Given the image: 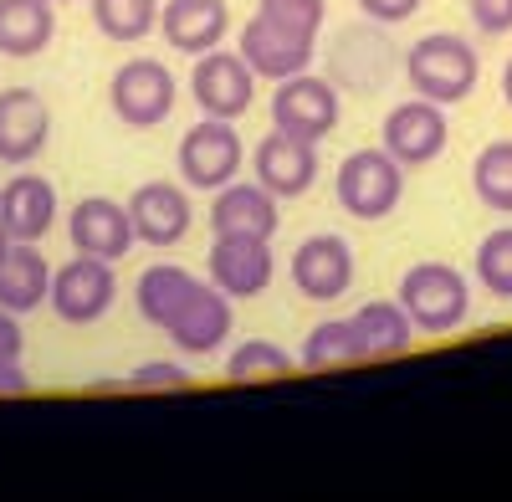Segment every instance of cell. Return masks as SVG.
Listing matches in <instances>:
<instances>
[{"mask_svg":"<svg viewBox=\"0 0 512 502\" xmlns=\"http://www.w3.org/2000/svg\"><path fill=\"white\" fill-rule=\"evenodd\" d=\"M477 77H482V57H477L472 41L456 36V31H431L405 52V82L420 98H431L441 108L472 98Z\"/></svg>","mask_w":512,"mask_h":502,"instance_id":"6da1fadb","label":"cell"},{"mask_svg":"<svg viewBox=\"0 0 512 502\" xmlns=\"http://www.w3.org/2000/svg\"><path fill=\"white\" fill-rule=\"evenodd\" d=\"M400 308L410 313L415 333H456L472 318V282L451 262H415L400 277Z\"/></svg>","mask_w":512,"mask_h":502,"instance_id":"7a4b0ae2","label":"cell"},{"mask_svg":"<svg viewBox=\"0 0 512 502\" xmlns=\"http://www.w3.org/2000/svg\"><path fill=\"white\" fill-rule=\"evenodd\" d=\"M338 211L354 221H384L405 200V164L390 149H354L333 175Z\"/></svg>","mask_w":512,"mask_h":502,"instance_id":"3957f363","label":"cell"},{"mask_svg":"<svg viewBox=\"0 0 512 502\" xmlns=\"http://www.w3.org/2000/svg\"><path fill=\"white\" fill-rule=\"evenodd\" d=\"M180 82L159 57H128L108 82V108L123 129H159L175 113Z\"/></svg>","mask_w":512,"mask_h":502,"instance_id":"277c9868","label":"cell"},{"mask_svg":"<svg viewBox=\"0 0 512 502\" xmlns=\"http://www.w3.org/2000/svg\"><path fill=\"white\" fill-rule=\"evenodd\" d=\"M175 164H180V180H185L190 190H221V185H231V180L246 170V144H241V134H236V123H226V118H200L195 129L180 134Z\"/></svg>","mask_w":512,"mask_h":502,"instance_id":"5b68a950","label":"cell"},{"mask_svg":"<svg viewBox=\"0 0 512 502\" xmlns=\"http://www.w3.org/2000/svg\"><path fill=\"white\" fill-rule=\"evenodd\" d=\"M338 113H344L338 88H333L328 77H318L313 67L282 77L277 93H272V129L297 134V139H308V144H323L338 129Z\"/></svg>","mask_w":512,"mask_h":502,"instance_id":"8992f818","label":"cell"},{"mask_svg":"<svg viewBox=\"0 0 512 502\" xmlns=\"http://www.w3.org/2000/svg\"><path fill=\"white\" fill-rule=\"evenodd\" d=\"M451 144V123H446V108L431 103V98H410V103H395L379 123V149H390L405 170H425L436 164Z\"/></svg>","mask_w":512,"mask_h":502,"instance_id":"52a82bcc","label":"cell"},{"mask_svg":"<svg viewBox=\"0 0 512 502\" xmlns=\"http://www.w3.org/2000/svg\"><path fill=\"white\" fill-rule=\"evenodd\" d=\"M190 98L200 103L205 118H246L251 103H256V72L246 67L241 52H226V47H210L195 57V72H190Z\"/></svg>","mask_w":512,"mask_h":502,"instance_id":"ba28073f","label":"cell"},{"mask_svg":"<svg viewBox=\"0 0 512 502\" xmlns=\"http://www.w3.org/2000/svg\"><path fill=\"white\" fill-rule=\"evenodd\" d=\"M47 303L62 323H98L113 303H118V277H113V262L103 257H77L52 267V292H47Z\"/></svg>","mask_w":512,"mask_h":502,"instance_id":"9c48e42d","label":"cell"},{"mask_svg":"<svg viewBox=\"0 0 512 502\" xmlns=\"http://www.w3.org/2000/svg\"><path fill=\"white\" fill-rule=\"evenodd\" d=\"M123 205H128V221H134V241H144L154 251H169L190 236L195 211H190V185L185 180H149Z\"/></svg>","mask_w":512,"mask_h":502,"instance_id":"30bf717a","label":"cell"},{"mask_svg":"<svg viewBox=\"0 0 512 502\" xmlns=\"http://www.w3.org/2000/svg\"><path fill=\"white\" fill-rule=\"evenodd\" d=\"M292 287L303 292L308 303H333L344 298V292L354 287V246L338 236V231H318L308 241H297L292 251Z\"/></svg>","mask_w":512,"mask_h":502,"instance_id":"8fae6325","label":"cell"},{"mask_svg":"<svg viewBox=\"0 0 512 502\" xmlns=\"http://www.w3.org/2000/svg\"><path fill=\"white\" fill-rule=\"evenodd\" d=\"M313 47H318L313 36L287 31L272 16H262V11L241 26V41H236V52L246 57V67L256 72V82H282L292 72H308L313 67Z\"/></svg>","mask_w":512,"mask_h":502,"instance_id":"7c38bea8","label":"cell"},{"mask_svg":"<svg viewBox=\"0 0 512 502\" xmlns=\"http://www.w3.org/2000/svg\"><path fill=\"white\" fill-rule=\"evenodd\" d=\"M205 277L210 287H221L231 303L241 298H262L272 287V241L262 236H216L205 257Z\"/></svg>","mask_w":512,"mask_h":502,"instance_id":"4fadbf2b","label":"cell"},{"mask_svg":"<svg viewBox=\"0 0 512 502\" xmlns=\"http://www.w3.org/2000/svg\"><path fill=\"white\" fill-rule=\"evenodd\" d=\"M67 241L82 257H103V262H123L134 251V221H128V205L108 200V195H88L67 211Z\"/></svg>","mask_w":512,"mask_h":502,"instance_id":"5bb4252c","label":"cell"},{"mask_svg":"<svg viewBox=\"0 0 512 502\" xmlns=\"http://www.w3.org/2000/svg\"><path fill=\"white\" fill-rule=\"evenodd\" d=\"M251 180H256V185H267L277 200L308 195L313 180H318V144L272 129L262 144L251 149Z\"/></svg>","mask_w":512,"mask_h":502,"instance_id":"9a60e30c","label":"cell"},{"mask_svg":"<svg viewBox=\"0 0 512 502\" xmlns=\"http://www.w3.org/2000/svg\"><path fill=\"white\" fill-rule=\"evenodd\" d=\"M282 226V211H277V195L256 180H231L221 190H210V231L216 236H262L272 241Z\"/></svg>","mask_w":512,"mask_h":502,"instance_id":"2e32d148","label":"cell"},{"mask_svg":"<svg viewBox=\"0 0 512 502\" xmlns=\"http://www.w3.org/2000/svg\"><path fill=\"white\" fill-rule=\"evenodd\" d=\"M231 328H236V313H231V298L221 287H210V282H195L190 292V303L175 313V323H169L164 333L175 339L180 354H216L226 339H231Z\"/></svg>","mask_w":512,"mask_h":502,"instance_id":"e0dca14e","label":"cell"},{"mask_svg":"<svg viewBox=\"0 0 512 502\" xmlns=\"http://www.w3.org/2000/svg\"><path fill=\"white\" fill-rule=\"evenodd\" d=\"M52 139V108L36 88L0 93V164H31Z\"/></svg>","mask_w":512,"mask_h":502,"instance_id":"ac0fdd59","label":"cell"},{"mask_svg":"<svg viewBox=\"0 0 512 502\" xmlns=\"http://www.w3.org/2000/svg\"><path fill=\"white\" fill-rule=\"evenodd\" d=\"M231 31V6L226 0H159V36L180 57H200L221 47Z\"/></svg>","mask_w":512,"mask_h":502,"instance_id":"d6986e66","label":"cell"},{"mask_svg":"<svg viewBox=\"0 0 512 502\" xmlns=\"http://www.w3.org/2000/svg\"><path fill=\"white\" fill-rule=\"evenodd\" d=\"M0 226L11 241H41L57 226V185L47 175H11L0 185Z\"/></svg>","mask_w":512,"mask_h":502,"instance_id":"ffe728a7","label":"cell"},{"mask_svg":"<svg viewBox=\"0 0 512 502\" xmlns=\"http://www.w3.org/2000/svg\"><path fill=\"white\" fill-rule=\"evenodd\" d=\"M47 292H52V262L36 251V241H11L6 262H0V308L26 318L47 308Z\"/></svg>","mask_w":512,"mask_h":502,"instance_id":"44dd1931","label":"cell"},{"mask_svg":"<svg viewBox=\"0 0 512 502\" xmlns=\"http://www.w3.org/2000/svg\"><path fill=\"white\" fill-rule=\"evenodd\" d=\"M57 36L52 0H0V57H41Z\"/></svg>","mask_w":512,"mask_h":502,"instance_id":"7402d4cb","label":"cell"},{"mask_svg":"<svg viewBox=\"0 0 512 502\" xmlns=\"http://www.w3.org/2000/svg\"><path fill=\"white\" fill-rule=\"evenodd\" d=\"M354 333H359V354L364 359H400L415 344V323L400 308V298H374L354 313Z\"/></svg>","mask_w":512,"mask_h":502,"instance_id":"603a6c76","label":"cell"},{"mask_svg":"<svg viewBox=\"0 0 512 502\" xmlns=\"http://www.w3.org/2000/svg\"><path fill=\"white\" fill-rule=\"evenodd\" d=\"M195 282H200V277H190L180 262H154V267H144V272H139V282H134L139 318H144V323H154V328L164 333L169 323H175V313L190 303Z\"/></svg>","mask_w":512,"mask_h":502,"instance_id":"cb8c5ba5","label":"cell"},{"mask_svg":"<svg viewBox=\"0 0 512 502\" xmlns=\"http://www.w3.org/2000/svg\"><path fill=\"white\" fill-rule=\"evenodd\" d=\"M93 26L118 41V47H134L149 31H159V0H88Z\"/></svg>","mask_w":512,"mask_h":502,"instance_id":"d4e9b609","label":"cell"},{"mask_svg":"<svg viewBox=\"0 0 512 502\" xmlns=\"http://www.w3.org/2000/svg\"><path fill=\"white\" fill-rule=\"evenodd\" d=\"M472 190L487 211L512 216V139H492L477 159H472Z\"/></svg>","mask_w":512,"mask_h":502,"instance_id":"484cf974","label":"cell"},{"mask_svg":"<svg viewBox=\"0 0 512 502\" xmlns=\"http://www.w3.org/2000/svg\"><path fill=\"white\" fill-rule=\"evenodd\" d=\"M303 359L308 369H344V364H359V333H354V318H328L318 323L308 339H303Z\"/></svg>","mask_w":512,"mask_h":502,"instance_id":"4316f807","label":"cell"},{"mask_svg":"<svg viewBox=\"0 0 512 502\" xmlns=\"http://www.w3.org/2000/svg\"><path fill=\"white\" fill-rule=\"evenodd\" d=\"M292 354L272 339H241L226 359V380L231 385H251V380H287L292 374Z\"/></svg>","mask_w":512,"mask_h":502,"instance_id":"83f0119b","label":"cell"},{"mask_svg":"<svg viewBox=\"0 0 512 502\" xmlns=\"http://www.w3.org/2000/svg\"><path fill=\"white\" fill-rule=\"evenodd\" d=\"M477 287L497 303H512V226H497L477 241Z\"/></svg>","mask_w":512,"mask_h":502,"instance_id":"f1b7e54d","label":"cell"},{"mask_svg":"<svg viewBox=\"0 0 512 502\" xmlns=\"http://www.w3.org/2000/svg\"><path fill=\"white\" fill-rule=\"evenodd\" d=\"M256 11L272 16V21L287 26V31H303V36L318 41V31H323V21H328V0H256Z\"/></svg>","mask_w":512,"mask_h":502,"instance_id":"f546056e","label":"cell"},{"mask_svg":"<svg viewBox=\"0 0 512 502\" xmlns=\"http://www.w3.org/2000/svg\"><path fill=\"white\" fill-rule=\"evenodd\" d=\"M195 380H190V369L185 364H175V359H149V364H139L128 380H118V385H103V390H139V395H149V390H190ZM98 390V395H103Z\"/></svg>","mask_w":512,"mask_h":502,"instance_id":"4dcf8cb0","label":"cell"},{"mask_svg":"<svg viewBox=\"0 0 512 502\" xmlns=\"http://www.w3.org/2000/svg\"><path fill=\"white\" fill-rule=\"evenodd\" d=\"M466 16L482 36H507L512 31V0H466Z\"/></svg>","mask_w":512,"mask_h":502,"instance_id":"1f68e13d","label":"cell"},{"mask_svg":"<svg viewBox=\"0 0 512 502\" xmlns=\"http://www.w3.org/2000/svg\"><path fill=\"white\" fill-rule=\"evenodd\" d=\"M420 6H425V0H359V11H364L374 26H400V21H410Z\"/></svg>","mask_w":512,"mask_h":502,"instance_id":"d6a6232c","label":"cell"},{"mask_svg":"<svg viewBox=\"0 0 512 502\" xmlns=\"http://www.w3.org/2000/svg\"><path fill=\"white\" fill-rule=\"evenodd\" d=\"M26 354V333H21V313L0 308V359H21Z\"/></svg>","mask_w":512,"mask_h":502,"instance_id":"836d02e7","label":"cell"},{"mask_svg":"<svg viewBox=\"0 0 512 502\" xmlns=\"http://www.w3.org/2000/svg\"><path fill=\"white\" fill-rule=\"evenodd\" d=\"M26 390H31V374L21 369V359H0V400L26 395Z\"/></svg>","mask_w":512,"mask_h":502,"instance_id":"e575fe53","label":"cell"},{"mask_svg":"<svg viewBox=\"0 0 512 502\" xmlns=\"http://www.w3.org/2000/svg\"><path fill=\"white\" fill-rule=\"evenodd\" d=\"M502 103L512 108V57H507V67H502Z\"/></svg>","mask_w":512,"mask_h":502,"instance_id":"d590c367","label":"cell"},{"mask_svg":"<svg viewBox=\"0 0 512 502\" xmlns=\"http://www.w3.org/2000/svg\"><path fill=\"white\" fill-rule=\"evenodd\" d=\"M6 251H11V236H6V226H0V262H6Z\"/></svg>","mask_w":512,"mask_h":502,"instance_id":"8d00e7d4","label":"cell"},{"mask_svg":"<svg viewBox=\"0 0 512 502\" xmlns=\"http://www.w3.org/2000/svg\"><path fill=\"white\" fill-rule=\"evenodd\" d=\"M52 6H72V0H52Z\"/></svg>","mask_w":512,"mask_h":502,"instance_id":"74e56055","label":"cell"}]
</instances>
